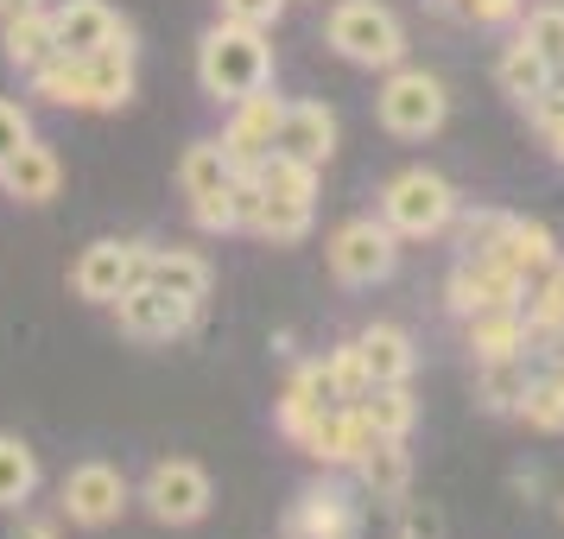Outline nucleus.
I'll return each mask as SVG.
<instances>
[{"label": "nucleus", "mask_w": 564, "mask_h": 539, "mask_svg": "<svg viewBox=\"0 0 564 539\" xmlns=\"http://www.w3.org/2000/svg\"><path fill=\"white\" fill-rule=\"evenodd\" d=\"M26 539H52V527H32V533Z\"/></svg>", "instance_id": "nucleus-44"}, {"label": "nucleus", "mask_w": 564, "mask_h": 539, "mask_svg": "<svg viewBox=\"0 0 564 539\" xmlns=\"http://www.w3.org/2000/svg\"><path fill=\"white\" fill-rule=\"evenodd\" d=\"M248 179H254L267 197H299V204H317V165H305V159H292V153H267Z\"/></svg>", "instance_id": "nucleus-29"}, {"label": "nucleus", "mask_w": 564, "mask_h": 539, "mask_svg": "<svg viewBox=\"0 0 564 539\" xmlns=\"http://www.w3.org/2000/svg\"><path fill=\"white\" fill-rule=\"evenodd\" d=\"M558 381H564V362H558Z\"/></svg>", "instance_id": "nucleus-45"}, {"label": "nucleus", "mask_w": 564, "mask_h": 539, "mask_svg": "<svg viewBox=\"0 0 564 539\" xmlns=\"http://www.w3.org/2000/svg\"><path fill=\"white\" fill-rule=\"evenodd\" d=\"M241 184V229L267 235V241H305L311 235V204H299V197H267L254 179H235Z\"/></svg>", "instance_id": "nucleus-15"}, {"label": "nucleus", "mask_w": 564, "mask_h": 539, "mask_svg": "<svg viewBox=\"0 0 564 539\" xmlns=\"http://www.w3.org/2000/svg\"><path fill=\"white\" fill-rule=\"evenodd\" d=\"M140 267H147V248H133V241H89L83 260L70 267V285H77L89 305H115L140 280Z\"/></svg>", "instance_id": "nucleus-9"}, {"label": "nucleus", "mask_w": 564, "mask_h": 539, "mask_svg": "<svg viewBox=\"0 0 564 539\" xmlns=\"http://www.w3.org/2000/svg\"><path fill=\"white\" fill-rule=\"evenodd\" d=\"M527 331L533 336H564V255L533 273V292H527Z\"/></svg>", "instance_id": "nucleus-31"}, {"label": "nucleus", "mask_w": 564, "mask_h": 539, "mask_svg": "<svg viewBox=\"0 0 564 539\" xmlns=\"http://www.w3.org/2000/svg\"><path fill=\"white\" fill-rule=\"evenodd\" d=\"M178 184H184V197H191V204H197V197H216V191H229L235 165H229V153H223V140H197V147H184Z\"/></svg>", "instance_id": "nucleus-26"}, {"label": "nucleus", "mask_w": 564, "mask_h": 539, "mask_svg": "<svg viewBox=\"0 0 564 539\" xmlns=\"http://www.w3.org/2000/svg\"><path fill=\"white\" fill-rule=\"evenodd\" d=\"M52 32H57V52L89 57L96 45H108L115 32H128V26L115 20L108 0H64V7H52Z\"/></svg>", "instance_id": "nucleus-17"}, {"label": "nucleus", "mask_w": 564, "mask_h": 539, "mask_svg": "<svg viewBox=\"0 0 564 539\" xmlns=\"http://www.w3.org/2000/svg\"><path fill=\"white\" fill-rule=\"evenodd\" d=\"M39 0H0V20H13V13H32Z\"/></svg>", "instance_id": "nucleus-43"}, {"label": "nucleus", "mask_w": 564, "mask_h": 539, "mask_svg": "<svg viewBox=\"0 0 564 539\" xmlns=\"http://www.w3.org/2000/svg\"><path fill=\"white\" fill-rule=\"evenodd\" d=\"M495 77H501V89H508L520 108H539L545 96H552L558 71H552V64H545V57H539L527 39H513L508 52H501V64H495Z\"/></svg>", "instance_id": "nucleus-22"}, {"label": "nucleus", "mask_w": 564, "mask_h": 539, "mask_svg": "<svg viewBox=\"0 0 564 539\" xmlns=\"http://www.w3.org/2000/svg\"><path fill=\"white\" fill-rule=\"evenodd\" d=\"M451 216H457V191L437 179V172H400V179L381 191V223L393 235L425 241V235L451 229Z\"/></svg>", "instance_id": "nucleus-3"}, {"label": "nucleus", "mask_w": 564, "mask_h": 539, "mask_svg": "<svg viewBox=\"0 0 564 539\" xmlns=\"http://www.w3.org/2000/svg\"><path fill=\"white\" fill-rule=\"evenodd\" d=\"M52 52H57V32H52V13H45V7H32V13H13V20H7V64H13V71H26L32 77Z\"/></svg>", "instance_id": "nucleus-27"}, {"label": "nucleus", "mask_w": 564, "mask_h": 539, "mask_svg": "<svg viewBox=\"0 0 564 539\" xmlns=\"http://www.w3.org/2000/svg\"><path fill=\"white\" fill-rule=\"evenodd\" d=\"M0 184L20 197V204H52L57 197V184H64V165H57L52 147H39V140H26L20 153L0 165Z\"/></svg>", "instance_id": "nucleus-20"}, {"label": "nucleus", "mask_w": 564, "mask_h": 539, "mask_svg": "<svg viewBox=\"0 0 564 539\" xmlns=\"http://www.w3.org/2000/svg\"><path fill=\"white\" fill-rule=\"evenodd\" d=\"M191 216H197V229H209V235L241 229V184L216 191V197H197V204H191Z\"/></svg>", "instance_id": "nucleus-36"}, {"label": "nucleus", "mask_w": 564, "mask_h": 539, "mask_svg": "<svg viewBox=\"0 0 564 539\" xmlns=\"http://www.w3.org/2000/svg\"><path fill=\"white\" fill-rule=\"evenodd\" d=\"M280 13H285V0H223V20H235V26H280Z\"/></svg>", "instance_id": "nucleus-38"}, {"label": "nucleus", "mask_w": 564, "mask_h": 539, "mask_svg": "<svg viewBox=\"0 0 564 539\" xmlns=\"http://www.w3.org/2000/svg\"><path fill=\"white\" fill-rule=\"evenodd\" d=\"M324 368H330V381H336V394H343V400H361V394H368V368H361L356 343L330 349V362H324Z\"/></svg>", "instance_id": "nucleus-37"}, {"label": "nucleus", "mask_w": 564, "mask_h": 539, "mask_svg": "<svg viewBox=\"0 0 564 539\" xmlns=\"http://www.w3.org/2000/svg\"><path fill=\"white\" fill-rule=\"evenodd\" d=\"M400 533L406 539H437L444 533V520L432 508H419V502H400Z\"/></svg>", "instance_id": "nucleus-42"}, {"label": "nucleus", "mask_w": 564, "mask_h": 539, "mask_svg": "<svg viewBox=\"0 0 564 539\" xmlns=\"http://www.w3.org/2000/svg\"><path fill=\"white\" fill-rule=\"evenodd\" d=\"M285 539H361V514L343 488H305L285 514Z\"/></svg>", "instance_id": "nucleus-12"}, {"label": "nucleus", "mask_w": 564, "mask_h": 539, "mask_svg": "<svg viewBox=\"0 0 564 539\" xmlns=\"http://www.w3.org/2000/svg\"><path fill=\"white\" fill-rule=\"evenodd\" d=\"M463 324H469V356H476V362L527 356V343H533V331H527V317H520V305L476 311V317H463Z\"/></svg>", "instance_id": "nucleus-21"}, {"label": "nucleus", "mask_w": 564, "mask_h": 539, "mask_svg": "<svg viewBox=\"0 0 564 539\" xmlns=\"http://www.w3.org/2000/svg\"><path fill=\"white\" fill-rule=\"evenodd\" d=\"M330 407H349V400L336 394L330 368H324V362H311V368H299V381L285 387V400H280V432L292 438V444H299V438H305Z\"/></svg>", "instance_id": "nucleus-16"}, {"label": "nucleus", "mask_w": 564, "mask_h": 539, "mask_svg": "<svg viewBox=\"0 0 564 539\" xmlns=\"http://www.w3.org/2000/svg\"><path fill=\"white\" fill-rule=\"evenodd\" d=\"M368 438H375V432H368V419H361L356 407H330L305 438H299V451L317 457V463H356Z\"/></svg>", "instance_id": "nucleus-19"}, {"label": "nucleus", "mask_w": 564, "mask_h": 539, "mask_svg": "<svg viewBox=\"0 0 564 539\" xmlns=\"http://www.w3.org/2000/svg\"><path fill=\"white\" fill-rule=\"evenodd\" d=\"M115 311H121V331H128L133 343H172L178 331H191L197 299H178V292H165V285H153V280H133L128 292L115 299Z\"/></svg>", "instance_id": "nucleus-6"}, {"label": "nucleus", "mask_w": 564, "mask_h": 539, "mask_svg": "<svg viewBox=\"0 0 564 539\" xmlns=\"http://www.w3.org/2000/svg\"><path fill=\"white\" fill-rule=\"evenodd\" d=\"M520 39H527V45H533L552 71H564V7H533Z\"/></svg>", "instance_id": "nucleus-35"}, {"label": "nucleus", "mask_w": 564, "mask_h": 539, "mask_svg": "<svg viewBox=\"0 0 564 539\" xmlns=\"http://www.w3.org/2000/svg\"><path fill=\"white\" fill-rule=\"evenodd\" d=\"M26 140H32V121H26V108H20V103H0V165H7V159L20 153Z\"/></svg>", "instance_id": "nucleus-40"}, {"label": "nucleus", "mask_w": 564, "mask_h": 539, "mask_svg": "<svg viewBox=\"0 0 564 539\" xmlns=\"http://www.w3.org/2000/svg\"><path fill=\"white\" fill-rule=\"evenodd\" d=\"M527 356H501V362H482V407L488 412H520L527 400Z\"/></svg>", "instance_id": "nucleus-32"}, {"label": "nucleus", "mask_w": 564, "mask_h": 539, "mask_svg": "<svg viewBox=\"0 0 564 539\" xmlns=\"http://www.w3.org/2000/svg\"><path fill=\"white\" fill-rule=\"evenodd\" d=\"M482 255H495L508 273H520V280H533V273H545V267L558 260V241H552V229H545V223L501 216V229H495V241H488Z\"/></svg>", "instance_id": "nucleus-14"}, {"label": "nucleus", "mask_w": 564, "mask_h": 539, "mask_svg": "<svg viewBox=\"0 0 564 539\" xmlns=\"http://www.w3.org/2000/svg\"><path fill=\"white\" fill-rule=\"evenodd\" d=\"M83 77H89V108H121L133 96V45L128 32H115L108 45L83 57Z\"/></svg>", "instance_id": "nucleus-18"}, {"label": "nucleus", "mask_w": 564, "mask_h": 539, "mask_svg": "<svg viewBox=\"0 0 564 539\" xmlns=\"http://www.w3.org/2000/svg\"><path fill=\"white\" fill-rule=\"evenodd\" d=\"M32 83H39V96L57 103V108H89V77H83V57H70V52H52L32 71Z\"/></svg>", "instance_id": "nucleus-30"}, {"label": "nucleus", "mask_w": 564, "mask_h": 539, "mask_svg": "<svg viewBox=\"0 0 564 539\" xmlns=\"http://www.w3.org/2000/svg\"><path fill=\"white\" fill-rule=\"evenodd\" d=\"M349 407L368 419V432H375V438H406V432H412V419H419V407H412L406 381L368 387V394H361V400H349Z\"/></svg>", "instance_id": "nucleus-25"}, {"label": "nucleus", "mask_w": 564, "mask_h": 539, "mask_svg": "<svg viewBox=\"0 0 564 539\" xmlns=\"http://www.w3.org/2000/svg\"><path fill=\"white\" fill-rule=\"evenodd\" d=\"M400 235L387 229V223H375V216H356V223H343V229L330 235V273L343 285H375L393 273V260H400V248H393Z\"/></svg>", "instance_id": "nucleus-5"}, {"label": "nucleus", "mask_w": 564, "mask_h": 539, "mask_svg": "<svg viewBox=\"0 0 564 539\" xmlns=\"http://www.w3.org/2000/svg\"><path fill=\"white\" fill-rule=\"evenodd\" d=\"M39 488V463L20 438H0V508H26Z\"/></svg>", "instance_id": "nucleus-33"}, {"label": "nucleus", "mask_w": 564, "mask_h": 539, "mask_svg": "<svg viewBox=\"0 0 564 539\" xmlns=\"http://www.w3.org/2000/svg\"><path fill=\"white\" fill-rule=\"evenodd\" d=\"M280 115L285 103L280 96H267V89H254V96H241L229 115V133H223V153H229L235 179H248L260 159L273 153V140H280Z\"/></svg>", "instance_id": "nucleus-8"}, {"label": "nucleus", "mask_w": 564, "mask_h": 539, "mask_svg": "<svg viewBox=\"0 0 564 539\" xmlns=\"http://www.w3.org/2000/svg\"><path fill=\"white\" fill-rule=\"evenodd\" d=\"M140 280L165 285V292H178V299H204L209 292V267L197 255H184V248H147Z\"/></svg>", "instance_id": "nucleus-28"}, {"label": "nucleus", "mask_w": 564, "mask_h": 539, "mask_svg": "<svg viewBox=\"0 0 564 539\" xmlns=\"http://www.w3.org/2000/svg\"><path fill=\"white\" fill-rule=\"evenodd\" d=\"M356 349H361V368H368V387L406 381L412 375V336L393 331V324H368V331L356 336Z\"/></svg>", "instance_id": "nucleus-23"}, {"label": "nucleus", "mask_w": 564, "mask_h": 539, "mask_svg": "<svg viewBox=\"0 0 564 539\" xmlns=\"http://www.w3.org/2000/svg\"><path fill=\"white\" fill-rule=\"evenodd\" d=\"M121 508H128V476L115 463H77L64 476V514L77 527H108L121 520Z\"/></svg>", "instance_id": "nucleus-10"}, {"label": "nucleus", "mask_w": 564, "mask_h": 539, "mask_svg": "<svg viewBox=\"0 0 564 539\" xmlns=\"http://www.w3.org/2000/svg\"><path fill=\"white\" fill-rule=\"evenodd\" d=\"M520 419H527V425H539V432H564V381H558V375H539V381H527Z\"/></svg>", "instance_id": "nucleus-34"}, {"label": "nucleus", "mask_w": 564, "mask_h": 539, "mask_svg": "<svg viewBox=\"0 0 564 539\" xmlns=\"http://www.w3.org/2000/svg\"><path fill=\"white\" fill-rule=\"evenodd\" d=\"M444 292H451V311H457V317H476V311L520 305V299H527V280H520V273H508L495 255H463Z\"/></svg>", "instance_id": "nucleus-7"}, {"label": "nucleus", "mask_w": 564, "mask_h": 539, "mask_svg": "<svg viewBox=\"0 0 564 539\" xmlns=\"http://www.w3.org/2000/svg\"><path fill=\"white\" fill-rule=\"evenodd\" d=\"M444 108H451V96H444L437 77H425V71H393L381 89V128L400 133V140H425V133L444 128Z\"/></svg>", "instance_id": "nucleus-4"}, {"label": "nucleus", "mask_w": 564, "mask_h": 539, "mask_svg": "<svg viewBox=\"0 0 564 539\" xmlns=\"http://www.w3.org/2000/svg\"><path fill=\"white\" fill-rule=\"evenodd\" d=\"M197 83H204L216 103H241V96H254L273 83V52H267V32L254 26H223L204 32V45H197Z\"/></svg>", "instance_id": "nucleus-1"}, {"label": "nucleus", "mask_w": 564, "mask_h": 539, "mask_svg": "<svg viewBox=\"0 0 564 539\" xmlns=\"http://www.w3.org/2000/svg\"><path fill=\"white\" fill-rule=\"evenodd\" d=\"M356 470H361V483L375 488L381 502H400L406 483H412V457H406V444H400V438H368V444H361V457H356Z\"/></svg>", "instance_id": "nucleus-24"}, {"label": "nucleus", "mask_w": 564, "mask_h": 539, "mask_svg": "<svg viewBox=\"0 0 564 539\" xmlns=\"http://www.w3.org/2000/svg\"><path fill=\"white\" fill-rule=\"evenodd\" d=\"M451 13L469 20V26H501V20L520 13V0H451Z\"/></svg>", "instance_id": "nucleus-39"}, {"label": "nucleus", "mask_w": 564, "mask_h": 539, "mask_svg": "<svg viewBox=\"0 0 564 539\" xmlns=\"http://www.w3.org/2000/svg\"><path fill=\"white\" fill-rule=\"evenodd\" d=\"M444 7H451V0H444Z\"/></svg>", "instance_id": "nucleus-46"}, {"label": "nucleus", "mask_w": 564, "mask_h": 539, "mask_svg": "<svg viewBox=\"0 0 564 539\" xmlns=\"http://www.w3.org/2000/svg\"><path fill=\"white\" fill-rule=\"evenodd\" d=\"M273 153H292V159H305V165H317V172H324V165H330V153H336V115L324 103H285Z\"/></svg>", "instance_id": "nucleus-13"}, {"label": "nucleus", "mask_w": 564, "mask_h": 539, "mask_svg": "<svg viewBox=\"0 0 564 539\" xmlns=\"http://www.w3.org/2000/svg\"><path fill=\"white\" fill-rule=\"evenodd\" d=\"M495 229H501V209H476V216H463V229H457L463 255H482L488 241H495Z\"/></svg>", "instance_id": "nucleus-41"}, {"label": "nucleus", "mask_w": 564, "mask_h": 539, "mask_svg": "<svg viewBox=\"0 0 564 539\" xmlns=\"http://www.w3.org/2000/svg\"><path fill=\"white\" fill-rule=\"evenodd\" d=\"M330 45L361 71H393L400 52H406V32L393 20V7H381V0H343L330 13Z\"/></svg>", "instance_id": "nucleus-2"}, {"label": "nucleus", "mask_w": 564, "mask_h": 539, "mask_svg": "<svg viewBox=\"0 0 564 539\" xmlns=\"http://www.w3.org/2000/svg\"><path fill=\"white\" fill-rule=\"evenodd\" d=\"M147 508H153V520H165V527H191V520H204L209 514V476L197 470V463H159L153 476H147Z\"/></svg>", "instance_id": "nucleus-11"}]
</instances>
